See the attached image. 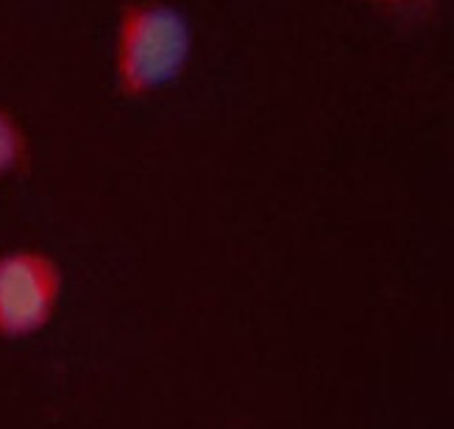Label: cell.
Returning <instances> with one entry per match:
<instances>
[{
    "instance_id": "cell-1",
    "label": "cell",
    "mask_w": 454,
    "mask_h": 429,
    "mask_svg": "<svg viewBox=\"0 0 454 429\" xmlns=\"http://www.w3.org/2000/svg\"><path fill=\"white\" fill-rule=\"evenodd\" d=\"M192 23L170 0H123L114 20L112 78L123 101L170 90L192 58Z\"/></svg>"
},
{
    "instance_id": "cell-3",
    "label": "cell",
    "mask_w": 454,
    "mask_h": 429,
    "mask_svg": "<svg viewBox=\"0 0 454 429\" xmlns=\"http://www.w3.org/2000/svg\"><path fill=\"white\" fill-rule=\"evenodd\" d=\"M31 168V140L23 123L0 104V184H6Z\"/></svg>"
},
{
    "instance_id": "cell-4",
    "label": "cell",
    "mask_w": 454,
    "mask_h": 429,
    "mask_svg": "<svg viewBox=\"0 0 454 429\" xmlns=\"http://www.w3.org/2000/svg\"><path fill=\"white\" fill-rule=\"evenodd\" d=\"M365 4L404 28L427 26L438 12V0H365Z\"/></svg>"
},
{
    "instance_id": "cell-2",
    "label": "cell",
    "mask_w": 454,
    "mask_h": 429,
    "mask_svg": "<svg viewBox=\"0 0 454 429\" xmlns=\"http://www.w3.org/2000/svg\"><path fill=\"white\" fill-rule=\"evenodd\" d=\"M65 273L43 248L0 254V340H28L56 316Z\"/></svg>"
}]
</instances>
